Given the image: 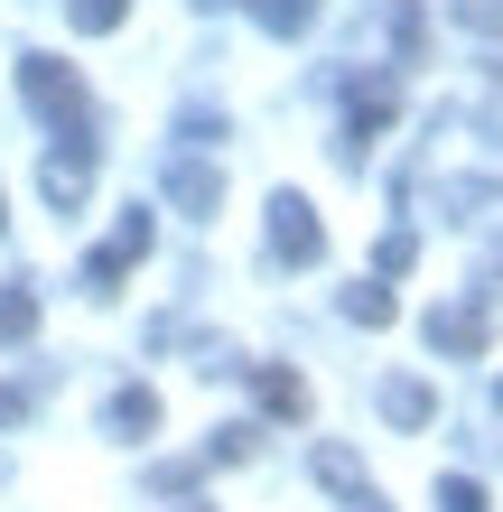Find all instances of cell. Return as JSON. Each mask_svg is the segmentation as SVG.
Returning <instances> with one entry per match:
<instances>
[{
  "label": "cell",
  "instance_id": "obj_1",
  "mask_svg": "<svg viewBox=\"0 0 503 512\" xmlns=\"http://www.w3.org/2000/svg\"><path fill=\"white\" fill-rule=\"evenodd\" d=\"M19 94L47 112V122H75L84 112V84H75V66H56V56H19Z\"/></svg>",
  "mask_w": 503,
  "mask_h": 512
},
{
  "label": "cell",
  "instance_id": "obj_2",
  "mask_svg": "<svg viewBox=\"0 0 503 512\" xmlns=\"http://www.w3.org/2000/svg\"><path fill=\"white\" fill-rule=\"evenodd\" d=\"M271 252L280 261H317V252H327V224H317V205L308 196H271Z\"/></svg>",
  "mask_w": 503,
  "mask_h": 512
},
{
  "label": "cell",
  "instance_id": "obj_3",
  "mask_svg": "<svg viewBox=\"0 0 503 512\" xmlns=\"http://www.w3.org/2000/svg\"><path fill=\"white\" fill-rule=\"evenodd\" d=\"M150 233H159V224H150V205H131V215L112 224V243H103L94 261H84V280H94V289H112L131 261H150Z\"/></svg>",
  "mask_w": 503,
  "mask_h": 512
},
{
  "label": "cell",
  "instance_id": "obj_4",
  "mask_svg": "<svg viewBox=\"0 0 503 512\" xmlns=\"http://www.w3.org/2000/svg\"><path fill=\"white\" fill-rule=\"evenodd\" d=\"M38 187H47V205H56V215H75V205L94 196V140H75V149H47Z\"/></svg>",
  "mask_w": 503,
  "mask_h": 512
},
{
  "label": "cell",
  "instance_id": "obj_5",
  "mask_svg": "<svg viewBox=\"0 0 503 512\" xmlns=\"http://www.w3.org/2000/svg\"><path fill=\"white\" fill-rule=\"evenodd\" d=\"M420 336L438 345V354H485V298H457V308H429V326Z\"/></svg>",
  "mask_w": 503,
  "mask_h": 512
},
{
  "label": "cell",
  "instance_id": "obj_6",
  "mask_svg": "<svg viewBox=\"0 0 503 512\" xmlns=\"http://www.w3.org/2000/svg\"><path fill=\"white\" fill-rule=\"evenodd\" d=\"M103 429H112V438H150V429H159V391H150V382L112 391V401H103Z\"/></svg>",
  "mask_w": 503,
  "mask_h": 512
},
{
  "label": "cell",
  "instance_id": "obj_7",
  "mask_svg": "<svg viewBox=\"0 0 503 512\" xmlns=\"http://www.w3.org/2000/svg\"><path fill=\"white\" fill-rule=\"evenodd\" d=\"M382 419H392V429H429V419H438V391L429 382H382Z\"/></svg>",
  "mask_w": 503,
  "mask_h": 512
},
{
  "label": "cell",
  "instance_id": "obj_8",
  "mask_svg": "<svg viewBox=\"0 0 503 512\" xmlns=\"http://www.w3.org/2000/svg\"><path fill=\"white\" fill-rule=\"evenodd\" d=\"M168 196L187 205V215H215V196H224V177L205 168V159H177V168H168Z\"/></svg>",
  "mask_w": 503,
  "mask_h": 512
},
{
  "label": "cell",
  "instance_id": "obj_9",
  "mask_svg": "<svg viewBox=\"0 0 503 512\" xmlns=\"http://www.w3.org/2000/svg\"><path fill=\"white\" fill-rule=\"evenodd\" d=\"M243 10H252L261 28H271V38H299V28L317 19V0H243Z\"/></svg>",
  "mask_w": 503,
  "mask_h": 512
},
{
  "label": "cell",
  "instance_id": "obj_10",
  "mask_svg": "<svg viewBox=\"0 0 503 512\" xmlns=\"http://www.w3.org/2000/svg\"><path fill=\"white\" fill-rule=\"evenodd\" d=\"M252 391H261V410H280V419L308 410V382H299V373H252Z\"/></svg>",
  "mask_w": 503,
  "mask_h": 512
},
{
  "label": "cell",
  "instance_id": "obj_11",
  "mask_svg": "<svg viewBox=\"0 0 503 512\" xmlns=\"http://www.w3.org/2000/svg\"><path fill=\"white\" fill-rule=\"evenodd\" d=\"M122 10H131V0H66V19L84 28V38H103V28H122Z\"/></svg>",
  "mask_w": 503,
  "mask_h": 512
},
{
  "label": "cell",
  "instance_id": "obj_12",
  "mask_svg": "<svg viewBox=\"0 0 503 512\" xmlns=\"http://www.w3.org/2000/svg\"><path fill=\"white\" fill-rule=\"evenodd\" d=\"M28 326H38V298H28V289H0V345H19Z\"/></svg>",
  "mask_w": 503,
  "mask_h": 512
},
{
  "label": "cell",
  "instance_id": "obj_13",
  "mask_svg": "<svg viewBox=\"0 0 503 512\" xmlns=\"http://www.w3.org/2000/svg\"><path fill=\"white\" fill-rule=\"evenodd\" d=\"M345 317L354 326H392V289H345Z\"/></svg>",
  "mask_w": 503,
  "mask_h": 512
},
{
  "label": "cell",
  "instance_id": "obj_14",
  "mask_svg": "<svg viewBox=\"0 0 503 512\" xmlns=\"http://www.w3.org/2000/svg\"><path fill=\"white\" fill-rule=\"evenodd\" d=\"M438 512H485V485L476 475H438Z\"/></svg>",
  "mask_w": 503,
  "mask_h": 512
},
{
  "label": "cell",
  "instance_id": "obj_15",
  "mask_svg": "<svg viewBox=\"0 0 503 512\" xmlns=\"http://www.w3.org/2000/svg\"><path fill=\"white\" fill-rule=\"evenodd\" d=\"M252 447H261V429H252V419H243V429H224V438H205V457H224V466H243V457H252Z\"/></svg>",
  "mask_w": 503,
  "mask_h": 512
},
{
  "label": "cell",
  "instance_id": "obj_16",
  "mask_svg": "<svg viewBox=\"0 0 503 512\" xmlns=\"http://www.w3.org/2000/svg\"><path fill=\"white\" fill-rule=\"evenodd\" d=\"M317 475H327V485H336V494H354V485H364V466H354V457H345V447H317Z\"/></svg>",
  "mask_w": 503,
  "mask_h": 512
},
{
  "label": "cell",
  "instance_id": "obj_17",
  "mask_svg": "<svg viewBox=\"0 0 503 512\" xmlns=\"http://www.w3.org/2000/svg\"><path fill=\"white\" fill-rule=\"evenodd\" d=\"M448 10L476 28V38H503V0H448Z\"/></svg>",
  "mask_w": 503,
  "mask_h": 512
},
{
  "label": "cell",
  "instance_id": "obj_18",
  "mask_svg": "<svg viewBox=\"0 0 503 512\" xmlns=\"http://www.w3.org/2000/svg\"><path fill=\"white\" fill-rule=\"evenodd\" d=\"M373 270H382V280H401V270H410V233H382V252H373Z\"/></svg>",
  "mask_w": 503,
  "mask_h": 512
},
{
  "label": "cell",
  "instance_id": "obj_19",
  "mask_svg": "<svg viewBox=\"0 0 503 512\" xmlns=\"http://www.w3.org/2000/svg\"><path fill=\"white\" fill-rule=\"evenodd\" d=\"M150 485H159V494H187V485H196V457H168V466H150Z\"/></svg>",
  "mask_w": 503,
  "mask_h": 512
},
{
  "label": "cell",
  "instance_id": "obj_20",
  "mask_svg": "<svg viewBox=\"0 0 503 512\" xmlns=\"http://www.w3.org/2000/svg\"><path fill=\"white\" fill-rule=\"evenodd\" d=\"M19 419H28V391H10V382H0V429H19Z\"/></svg>",
  "mask_w": 503,
  "mask_h": 512
},
{
  "label": "cell",
  "instance_id": "obj_21",
  "mask_svg": "<svg viewBox=\"0 0 503 512\" xmlns=\"http://www.w3.org/2000/svg\"><path fill=\"white\" fill-rule=\"evenodd\" d=\"M345 512H392V503H382V494H364V485H354V494H345Z\"/></svg>",
  "mask_w": 503,
  "mask_h": 512
},
{
  "label": "cell",
  "instance_id": "obj_22",
  "mask_svg": "<svg viewBox=\"0 0 503 512\" xmlns=\"http://www.w3.org/2000/svg\"><path fill=\"white\" fill-rule=\"evenodd\" d=\"M494 280H503V252H494Z\"/></svg>",
  "mask_w": 503,
  "mask_h": 512
},
{
  "label": "cell",
  "instance_id": "obj_23",
  "mask_svg": "<svg viewBox=\"0 0 503 512\" xmlns=\"http://www.w3.org/2000/svg\"><path fill=\"white\" fill-rule=\"evenodd\" d=\"M0 224H10V205H0Z\"/></svg>",
  "mask_w": 503,
  "mask_h": 512
},
{
  "label": "cell",
  "instance_id": "obj_24",
  "mask_svg": "<svg viewBox=\"0 0 503 512\" xmlns=\"http://www.w3.org/2000/svg\"><path fill=\"white\" fill-rule=\"evenodd\" d=\"M187 512H205V503H187Z\"/></svg>",
  "mask_w": 503,
  "mask_h": 512
}]
</instances>
